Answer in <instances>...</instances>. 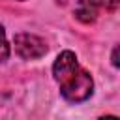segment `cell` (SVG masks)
Listing matches in <instances>:
<instances>
[{
	"label": "cell",
	"mask_w": 120,
	"mask_h": 120,
	"mask_svg": "<svg viewBox=\"0 0 120 120\" xmlns=\"http://www.w3.org/2000/svg\"><path fill=\"white\" fill-rule=\"evenodd\" d=\"M98 13H99V4L96 0H79L75 6V19L84 24L94 22L98 19Z\"/></svg>",
	"instance_id": "3957f363"
},
{
	"label": "cell",
	"mask_w": 120,
	"mask_h": 120,
	"mask_svg": "<svg viewBox=\"0 0 120 120\" xmlns=\"http://www.w3.org/2000/svg\"><path fill=\"white\" fill-rule=\"evenodd\" d=\"M111 62H112V66H114V68H118V66H120V62H118V47H114V49H112Z\"/></svg>",
	"instance_id": "8992f818"
},
{
	"label": "cell",
	"mask_w": 120,
	"mask_h": 120,
	"mask_svg": "<svg viewBox=\"0 0 120 120\" xmlns=\"http://www.w3.org/2000/svg\"><path fill=\"white\" fill-rule=\"evenodd\" d=\"M52 77L58 82L62 98L69 103H82L94 94V79L84 68H81L73 51H62L56 56Z\"/></svg>",
	"instance_id": "6da1fadb"
},
{
	"label": "cell",
	"mask_w": 120,
	"mask_h": 120,
	"mask_svg": "<svg viewBox=\"0 0 120 120\" xmlns=\"http://www.w3.org/2000/svg\"><path fill=\"white\" fill-rule=\"evenodd\" d=\"M9 52H11V47H9V43H8L6 30H4V26L0 24V64L9 58Z\"/></svg>",
	"instance_id": "277c9868"
},
{
	"label": "cell",
	"mask_w": 120,
	"mask_h": 120,
	"mask_svg": "<svg viewBox=\"0 0 120 120\" xmlns=\"http://www.w3.org/2000/svg\"><path fill=\"white\" fill-rule=\"evenodd\" d=\"M13 47H15V54L22 60H39L49 52L47 41L36 34H30V32L15 34Z\"/></svg>",
	"instance_id": "7a4b0ae2"
},
{
	"label": "cell",
	"mask_w": 120,
	"mask_h": 120,
	"mask_svg": "<svg viewBox=\"0 0 120 120\" xmlns=\"http://www.w3.org/2000/svg\"><path fill=\"white\" fill-rule=\"evenodd\" d=\"M98 4H99V8H105L109 11H114L118 8V0H99Z\"/></svg>",
	"instance_id": "5b68a950"
},
{
	"label": "cell",
	"mask_w": 120,
	"mask_h": 120,
	"mask_svg": "<svg viewBox=\"0 0 120 120\" xmlns=\"http://www.w3.org/2000/svg\"><path fill=\"white\" fill-rule=\"evenodd\" d=\"M19 2H22V0H19Z\"/></svg>",
	"instance_id": "52a82bcc"
}]
</instances>
